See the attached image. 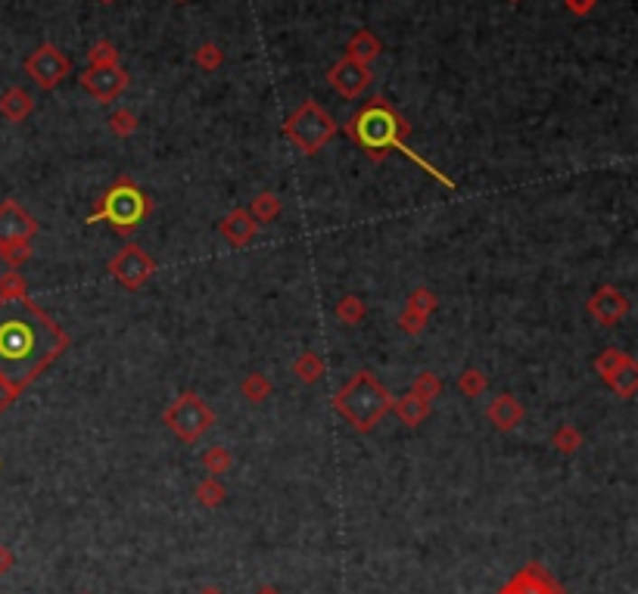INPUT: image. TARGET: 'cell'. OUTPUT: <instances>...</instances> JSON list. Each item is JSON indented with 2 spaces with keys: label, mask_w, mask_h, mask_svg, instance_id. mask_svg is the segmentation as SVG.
<instances>
[{
  "label": "cell",
  "mask_w": 638,
  "mask_h": 594,
  "mask_svg": "<svg viewBox=\"0 0 638 594\" xmlns=\"http://www.w3.org/2000/svg\"><path fill=\"white\" fill-rule=\"evenodd\" d=\"M69 337L28 296L0 299V376L19 393L51 361L60 358Z\"/></svg>",
  "instance_id": "obj_1"
},
{
  "label": "cell",
  "mask_w": 638,
  "mask_h": 594,
  "mask_svg": "<svg viewBox=\"0 0 638 594\" xmlns=\"http://www.w3.org/2000/svg\"><path fill=\"white\" fill-rule=\"evenodd\" d=\"M346 131L352 135V141L361 146L364 153H368L374 162H380L383 156H387L389 150H399V153H405L408 159H415V162L424 169L430 178H436V181H443L446 187H455V181L452 178H446L439 169H433L430 162H424V159L418 156L415 150L408 146V122H405L402 116L396 113V109L389 107V103H383V100H371L368 107L359 109V113L352 116V122L346 125Z\"/></svg>",
  "instance_id": "obj_2"
},
{
  "label": "cell",
  "mask_w": 638,
  "mask_h": 594,
  "mask_svg": "<svg viewBox=\"0 0 638 594\" xmlns=\"http://www.w3.org/2000/svg\"><path fill=\"white\" fill-rule=\"evenodd\" d=\"M389 408H392L389 389L371 370H359L333 398V411L340 417H346L352 423V430L359 432L374 430L389 414Z\"/></svg>",
  "instance_id": "obj_3"
},
{
  "label": "cell",
  "mask_w": 638,
  "mask_h": 594,
  "mask_svg": "<svg viewBox=\"0 0 638 594\" xmlns=\"http://www.w3.org/2000/svg\"><path fill=\"white\" fill-rule=\"evenodd\" d=\"M153 202L146 200V193L140 190L131 178H122L103 193L100 209L94 215H88V225H97V221H107V225L116 230L118 237H128L140 227V221L150 215Z\"/></svg>",
  "instance_id": "obj_4"
},
{
  "label": "cell",
  "mask_w": 638,
  "mask_h": 594,
  "mask_svg": "<svg viewBox=\"0 0 638 594\" xmlns=\"http://www.w3.org/2000/svg\"><path fill=\"white\" fill-rule=\"evenodd\" d=\"M163 421H165L168 430L181 439V442L191 445V442H196V439L209 432V426L215 423V411L209 408V404L202 402L196 393H184V395H178L172 404H168Z\"/></svg>",
  "instance_id": "obj_5"
},
{
  "label": "cell",
  "mask_w": 638,
  "mask_h": 594,
  "mask_svg": "<svg viewBox=\"0 0 638 594\" xmlns=\"http://www.w3.org/2000/svg\"><path fill=\"white\" fill-rule=\"evenodd\" d=\"M333 131H336L333 118L321 107H314V103H305V107H299L296 113L286 118L284 135L290 137L303 153H318L321 146L333 137Z\"/></svg>",
  "instance_id": "obj_6"
},
{
  "label": "cell",
  "mask_w": 638,
  "mask_h": 594,
  "mask_svg": "<svg viewBox=\"0 0 638 594\" xmlns=\"http://www.w3.org/2000/svg\"><path fill=\"white\" fill-rule=\"evenodd\" d=\"M595 370L601 374V380L614 389L620 398H633L638 389V365L635 358H629L620 348H605L595 361Z\"/></svg>",
  "instance_id": "obj_7"
},
{
  "label": "cell",
  "mask_w": 638,
  "mask_h": 594,
  "mask_svg": "<svg viewBox=\"0 0 638 594\" xmlns=\"http://www.w3.org/2000/svg\"><path fill=\"white\" fill-rule=\"evenodd\" d=\"M109 274L116 277L125 290H140L153 274H156V262L144 253L135 243H128L125 249H118L116 258L109 262Z\"/></svg>",
  "instance_id": "obj_8"
},
{
  "label": "cell",
  "mask_w": 638,
  "mask_h": 594,
  "mask_svg": "<svg viewBox=\"0 0 638 594\" xmlns=\"http://www.w3.org/2000/svg\"><path fill=\"white\" fill-rule=\"evenodd\" d=\"M34 234H38V221L16 200L0 202V249L16 246V243H32Z\"/></svg>",
  "instance_id": "obj_9"
},
{
  "label": "cell",
  "mask_w": 638,
  "mask_h": 594,
  "mask_svg": "<svg viewBox=\"0 0 638 594\" xmlns=\"http://www.w3.org/2000/svg\"><path fill=\"white\" fill-rule=\"evenodd\" d=\"M25 69H28V75H32V79L38 81L41 88H56L62 79H66L69 60L62 57V53L56 51L53 44H44V47H38L32 57H28Z\"/></svg>",
  "instance_id": "obj_10"
},
{
  "label": "cell",
  "mask_w": 638,
  "mask_h": 594,
  "mask_svg": "<svg viewBox=\"0 0 638 594\" xmlns=\"http://www.w3.org/2000/svg\"><path fill=\"white\" fill-rule=\"evenodd\" d=\"M128 85V75L116 66H94L81 75V88L94 97L97 103H109Z\"/></svg>",
  "instance_id": "obj_11"
},
{
  "label": "cell",
  "mask_w": 638,
  "mask_h": 594,
  "mask_svg": "<svg viewBox=\"0 0 638 594\" xmlns=\"http://www.w3.org/2000/svg\"><path fill=\"white\" fill-rule=\"evenodd\" d=\"M588 314H592L595 320H598L601 327H614L620 324L623 318H626L629 311V299L623 290H616V286H601L598 292H595L592 299H588Z\"/></svg>",
  "instance_id": "obj_12"
},
{
  "label": "cell",
  "mask_w": 638,
  "mask_h": 594,
  "mask_svg": "<svg viewBox=\"0 0 638 594\" xmlns=\"http://www.w3.org/2000/svg\"><path fill=\"white\" fill-rule=\"evenodd\" d=\"M499 594H564V589L551 579V572H545L542 566L530 563L511 579Z\"/></svg>",
  "instance_id": "obj_13"
},
{
  "label": "cell",
  "mask_w": 638,
  "mask_h": 594,
  "mask_svg": "<svg viewBox=\"0 0 638 594\" xmlns=\"http://www.w3.org/2000/svg\"><path fill=\"white\" fill-rule=\"evenodd\" d=\"M331 85L340 90L342 97H359L361 90L371 85V72L359 60H342L340 66H333Z\"/></svg>",
  "instance_id": "obj_14"
},
{
  "label": "cell",
  "mask_w": 638,
  "mask_h": 594,
  "mask_svg": "<svg viewBox=\"0 0 638 594\" xmlns=\"http://www.w3.org/2000/svg\"><path fill=\"white\" fill-rule=\"evenodd\" d=\"M219 230H221V237L230 243V246L243 249V246H249V243H252V237H256L258 225L252 221V215L247 212V209H234V212H228L221 218Z\"/></svg>",
  "instance_id": "obj_15"
},
{
  "label": "cell",
  "mask_w": 638,
  "mask_h": 594,
  "mask_svg": "<svg viewBox=\"0 0 638 594\" xmlns=\"http://www.w3.org/2000/svg\"><path fill=\"white\" fill-rule=\"evenodd\" d=\"M486 417L495 423V430H502V432H508V430H514V426H521L523 423V417H527V411H523V404L517 402L514 395H499L493 404H489V411H486Z\"/></svg>",
  "instance_id": "obj_16"
},
{
  "label": "cell",
  "mask_w": 638,
  "mask_h": 594,
  "mask_svg": "<svg viewBox=\"0 0 638 594\" xmlns=\"http://www.w3.org/2000/svg\"><path fill=\"white\" fill-rule=\"evenodd\" d=\"M399 414V421L405 426H420L430 417V402H424V398H418L415 393L402 395V398H392V408Z\"/></svg>",
  "instance_id": "obj_17"
},
{
  "label": "cell",
  "mask_w": 638,
  "mask_h": 594,
  "mask_svg": "<svg viewBox=\"0 0 638 594\" xmlns=\"http://www.w3.org/2000/svg\"><path fill=\"white\" fill-rule=\"evenodd\" d=\"M0 113L10 118V122H23V118L32 113V100H28L25 90L13 88V90H6V97L0 100Z\"/></svg>",
  "instance_id": "obj_18"
},
{
  "label": "cell",
  "mask_w": 638,
  "mask_h": 594,
  "mask_svg": "<svg viewBox=\"0 0 638 594\" xmlns=\"http://www.w3.org/2000/svg\"><path fill=\"white\" fill-rule=\"evenodd\" d=\"M252 221L256 225H268V221H275L280 215V200L275 193H258L256 200H252Z\"/></svg>",
  "instance_id": "obj_19"
},
{
  "label": "cell",
  "mask_w": 638,
  "mask_h": 594,
  "mask_svg": "<svg viewBox=\"0 0 638 594\" xmlns=\"http://www.w3.org/2000/svg\"><path fill=\"white\" fill-rule=\"evenodd\" d=\"M293 370H296L303 383H318L321 376H324V358L314 352H303L296 358V365H293Z\"/></svg>",
  "instance_id": "obj_20"
},
{
  "label": "cell",
  "mask_w": 638,
  "mask_h": 594,
  "mask_svg": "<svg viewBox=\"0 0 638 594\" xmlns=\"http://www.w3.org/2000/svg\"><path fill=\"white\" fill-rule=\"evenodd\" d=\"M224 486L219 482V477H206L196 486V501H200L202 507H219L221 501H224Z\"/></svg>",
  "instance_id": "obj_21"
},
{
  "label": "cell",
  "mask_w": 638,
  "mask_h": 594,
  "mask_svg": "<svg viewBox=\"0 0 638 594\" xmlns=\"http://www.w3.org/2000/svg\"><path fill=\"white\" fill-rule=\"evenodd\" d=\"M364 299L359 296H346V299H340V305H336V318H340V324H346V327H355L359 320L364 318Z\"/></svg>",
  "instance_id": "obj_22"
},
{
  "label": "cell",
  "mask_w": 638,
  "mask_h": 594,
  "mask_svg": "<svg viewBox=\"0 0 638 594\" xmlns=\"http://www.w3.org/2000/svg\"><path fill=\"white\" fill-rule=\"evenodd\" d=\"M486 386H489V380H486V374L483 370H464V374L458 376V389L464 393L467 398H480L483 393H486Z\"/></svg>",
  "instance_id": "obj_23"
},
{
  "label": "cell",
  "mask_w": 638,
  "mask_h": 594,
  "mask_svg": "<svg viewBox=\"0 0 638 594\" xmlns=\"http://www.w3.org/2000/svg\"><path fill=\"white\" fill-rule=\"evenodd\" d=\"M433 309H436V292L427 290V286H420V290H415L408 296V311L420 314V318H430Z\"/></svg>",
  "instance_id": "obj_24"
},
{
  "label": "cell",
  "mask_w": 638,
  "mask_h": 594,
  "mask_svg": "<svg viewBox=\"0 0 638 594\" xmlns=\"http://www.w3.org/2000/svg\"><path fill=\"white\" fill-rule=\"evenodd\" d=\"M230 451L228 449H209L206 454H202V467H206V473L209 477H219V473L224 470H230Z\"/></svg>",
  "instance_id": "obj_25"
},
{
  "label": "cell",
  "mask_w": 638,
  "mask_h": 594,
  "mask_svg": "<svg viewBox=\"0 0 638 594\" xmlns=\"http://www.w3.org/2000/svg\"><path fill=\"white\" fill-rule=\"evenodd\" d=\"M411 393H415L418 398H424V402H430V398H436L439 393H443V383H439L436 374L424 370V374H420L418 380H415V386H411Z\"/></svg>",
  "instance_id": "obj_26"
},
{
  "label": "cell",
  "mask_w": 638,
  "mask_h": 594,
  "mask_svg": "<svg viewBox=\"0 0 638 594\" xmlns=\"http://www.w3.org/2000/svg\"><path fill=\"white\" fill-rule=\"evenodd\" d=\"M579 445H583V436H579L577 426H560L555 432V449L564 451V454H573L579 451Z\"/></svg>",
  "instance_id": "obj_27"
},
{
  "label": "cell",
  "mask_w": 638,
  "mask_h": 594,
  "mask_svg": "<svg viewBox=\"0 0 638 594\" xmlns=\"http://www.w3.org/2000/svg\"><path fill=\"white\" fill-rule=\"evenodd\" d=\"M268 393H271V383L265 380L262 374H249L247 380H243V395H247L249 402H262Z\"/></svg>",
  "instance_id": "obj_28"
},
{
  "label": "cell",
  "mask_w": 638,
  "mask_h": 594,
  "mask_svg": "<svg viewBox=\"0 0 638 594\" xmlns=\"http://www.w3.org/2000/svg\"><path fill=\"white\" fill-rule=\"evenodd\" d=\"M13 296H25V283L16 271H10V274L0 281V299H13Z\"/></svg>",
  "instance_id": "obj_29"
},
{
  "label": "cell",
  "mask_w": 638,
  "mask_h": 594,
  "mask_svg": "<svg viewBox=\"0 0 638 594\" xmlns=\"http://www.w3.org/2000/svg\"><path fill=\"white\" fill-rule=\"evenodd\" d=\"M0 255H4V262L10 265L13 271H16L19 265H23L28 255H32V249H28V243H16V246H4V249H0Z\"/></svg>",
  "instance_id": "obj_30"
},
{
  "label": "cell",
  "mask_w": 638,
  "mask_h": 594,
  "mask_svg": "<svg viewBox=\"0 0 638 594\" xmlns=\"http://www.w3.org/2000/svg\"><path fill=\"white\" fill-rule=\"evenodd\" d=\"M399 324H402V330L405 333H411V337H415V333H420L427 327V318H420V314H415V311H408L405 309L402 311V318H399Z\"/></svg>",
  "instance_id": "obj_31"
},
{
  "label": "cell",
  "mask_w": 638,
  "mask_h": 594,
  "mask_svg": "<svg viewBox=\"0 0 638 594\" xmlns=\"http://www.w3.org/2000/svg\"><path fill=\"white\" fill-rule=\"evenodd\" d=\"M109 125H112V131H116V135H131V131H135V116H131V113H118V116L109 118Z\"/></svg>",
  "instance_id": "obj_32"
},
{
  "label": "cell",
  "mask_w": 638,
  "mask_h": 594,
  "mask_svg": "<svg viewBox=\"0 0 638 594\" xmlns=\"http://www.w3.org/2000/svg\"><path fill=\"white\" fill-rule=\"evenodd\" d=\"M19 395V389L16 386H10V383L4 380V376H0V414H4L6 408H10L13 404V398Z\"/></svg>",
  "instance_id": "obj_33"
},
{
  "label": "cell",
  "mask_w": 638,
  "mask_h": 594,
  "mask_svg": "<svg viewBox=\"0 0 638 594\" xmlns=\"http://www.w3.org/2000/svg\"><path fill=\"white\" fill-rule=\"evenodd\" d=\"M13 563H16V557H13L10 551L4 548V544H0V576H4V572H10Z\"/></svg>",
  "instance_id": "obj_34"
},
{
  "label": "cell",
  "mask_w": 638,
  "mask_h": 594,
  "mask_svg": "<svg viewBox=\"0 0 638 594\" xmlns=\"http://www.w3.org/2000/svg\"><path fill=\"white\" fill-rule=\"evenodd\" d=\"M200 594H224L221 589H215V585H206V589H202Z\"/></svg>",
  "instance_id": "obj_35"
},
{
  "label": "cell",
  "mask_w": 638,
  "mask_h": 594,
  "mask_svg": "<svg viewBox=\"0 0 638 594\" xmlns=\"http://www.w3.org/2000/svg\"><path fill=\"white\" fill-rule=\"evenodd\" d=\"M256 594H280V591L277 589H258Z\"/></svg>",
  "instance_id": "obj_36"
}]
</instances>
